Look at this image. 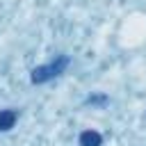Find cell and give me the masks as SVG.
Returning <instances> with one entry per match:
<instances>
[{
  "label": "cell",
  "instance_id": "1",
  "mask_svg": "<svg viewBox=\"0 0 146 146\" xmlns=\"http://www.w3.org/2000/svg\"><path fill=\"white\" fill-rule=\"evenodd\" d=\"M66 64H68V57H59L57 64H48V66H39V68H34V71H32V82H46V80H50V78L57 75Z\"/></svg>",
  "mask_w": 146,
  "mask_h": 146
},
{
  "label": "cell",
  "instance_id": "2",
  "mask_svg": "<svg viewBox=\"0 0 146 146\" xmlns=\"http://www.w3.org/2000/svg\"><path fill=\"white\" fill-rule=\"evenodd\" d=\"M103 137L96 132V130H84L80 135V146H100Z\"/></svg>",
  "mask_w": 146,
  "mask_h": 146
},
{
  "label": "cell",
  "instance_id": "3",
  "mask_svg": "<svg viewBox=\"0 0 146 146\" xmlns=\"http://www.w3.org/2000/svg\"><path fill=\"white\" fill-rule=\"evenodd\" d=\"M16 123V112L14 110H0V130H9Z\"/></svg>",
  "mask_w": 146,
  "mask_h": 146
}]
</instances>
